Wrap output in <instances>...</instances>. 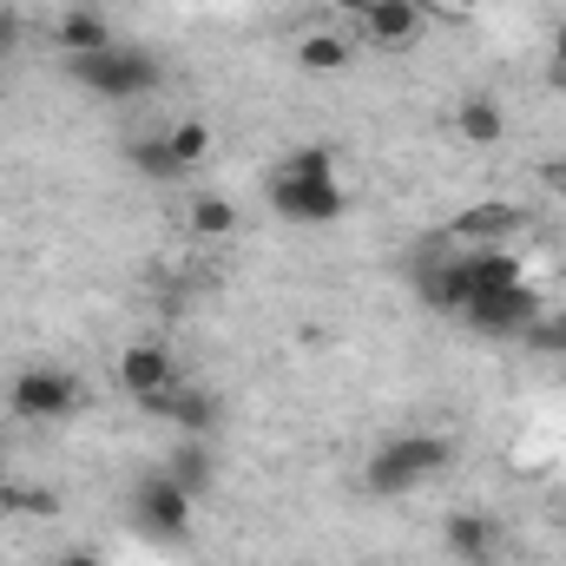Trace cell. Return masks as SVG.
I'll return each mask as SVG.
<instances>
[{
  "label": "cell",
  "instance_id": "cell-18",
  "mask_svg": "<svg viewBox=\"0 0 566 566\" xmlns=\"http://www.w3.org/2000/svg\"><path fill=\"white\" fill-rule=\"evenodd\" d=\"M165 145H171V158L191 171V165H205V151H211V126H205V119H178V126L165 133Z\"/></svg>",
  "mask_w": 566,
  "mask_h": 566
},
{
  "label": "cell",
  "instance_id": "cell-8",
  "mask_svg": "<svg viewBox=\"0 0 566 566\" xmlns=\"http://www.w3.org/2000/svg\"><path fill=\"white\" fill-rule=\"evenodd\" d=\"M178 382V363L158 349V343H133L126 356H119V389L133 396V402H151L158 389H171Z\"/></svg>",
  "mask_w": 566,
  "mask_h": 566
},
{
  "label": "cell",
  "instance_id": "cell-25",
  "mask_svg": "<svg viewBox=\"0 0 566 566\" xmlns=\"http://www.w3.org/2000/svg\"><path fill=\"white\" fill-rule=\"evenodd\" d=\"M454 7H481V0H454Z\"/></svg>",
  "mask_w": 566,
  "mask_h": 566
},
{
  "label": "cell",
  "instance_id": "cell-5",
  "mask_svg": "<svg viewBox=\"0 0 566 566\" xmlns=\"http://www.w3.org/2000/svg\"><path fill=\"white\" fill-rule=\"evenodd\" d=\"M7 409L20 422H60V416L80 409V382L66 369H20L13 389H7Z\"/></svg>",
  "mask_w": 566,
  "mask_h": 566
},
{
  "label": "cell",
  "instance_id": "cell-24",
  "mask_svg": "<svg viewBox=\"0 0 566 566\" xmlns=\"http://www.w3.org/2000/svg\"><path fill=\"white\" fill-rule=\"evenodd\" d=\"M60 566H106L99 554H86V547H73V554H60Z\"/></svg>",
  "mask_w": 566,
  "mask_h": 566
},
{
  "label": "cell",
  "instance_id": "cell-14",
  "mask_svg": "<svg viewBox=\"0 0 566 566\" xmlns=\"http://www.w3.org/2000/svg\"><path fill=\"white\" fill-rule=\"evenodd\" d=\"M454 133L468 145H501V133H507V113H501V99L494 93H474V99H461L454 106Z\"/></svg>",
  "mask_w": 566,
  "mask_h": 566
},
{
  "label": "cell",
  "instance_id": "cell-16",
  "mask_svg": "<svg viewBox=\"0 0 566 566\" xmlns=\"http://www.w3.org/2000/svg\"><path fill=\"white\" fill-rule=\"evenodd\" d=\"M165 474L185 488V494H205L211 488V454H205V441H191V434H178V454L165 461Z\"/></svg>",
  "mask_w": 566,
  "mask_h": 566
},
{
  "label": "cell",
  "instance_id": "cell-21",
  "mask_svg": "<svg viewBox=\"0 0 566 566\" xmlns=\"http://www.w3.org/2000/svg\"><path fill=\"white\" fill-rule=\"evenodd\" d=\"M527 343H534V349H554V356H566V316H541V323L527 329Z\"/></svg>",
  "mask_w": 566,
  "mask_h": 566
},
{
  "label": "cell",
  "instance_id": "cell-2",
  "mask_svg": "<svg viewBox=\"0 0 566 566\" xmlns=\"http://www.w3.org/2000/svg\"><path fill=\"white\" fill-rule=\"evenodd\" d=\"M454 461V448L441 441V434H428V428H416V434H389L376 454H369V468H363V481H369V494H382V501H396V494H409V488H422V481H434L441 468Z\"/></svg>",
  "mask_w": 566,
  "mask_h": 566
},
{
  "label": "cell",
  "instance_id": "cell-10",
  "mask_svg": "<svg viewBox=\"0 0 566 566\" xmlns=\"http://www.w3.org/2000/svg\"><path fill=\"white\" fill-rule=\"evenodd\" d=\"M527 218H521V205H474V211H461L454 224H448V238L454 244H468V251H494L507 231H521Z\"/></svg>",
  "mask_w": 566,
  "mask_h": 566
},
{
  "label": "cell",
  "instance_id": "cell-9",
  "mask_svg": "<svg viewBox=\"0 0 566 566\" xmlns=\"http://www.w3.org/2000/svg\"><path fill=\"white\" fill-rule=\"evenodd\" d=\"M356 20H363V33H369L376 46H409L428 27V7L422 0H369Z\"/></svg>",
  "mask_w": 566,
  "mask_h": 566
},
{
  "label": "cell",
  "instance_id": "cell-7",
  "mask_svg": "<svg viewBox=\"0 0 566 566\" xmlns=\"http://www.w3.org/2000/svg\"><path fill=\"white\" fill-rule=\"evenodd\" d=\"M145 409H151L158 422H171L178 434H191V441H205V434L218 428V396H211V389H191V382H171V389H158Z\"/></svg>",
  "mask_w": 566,
  "mask_h": 566
},
{
  "label": "cell",
  "instance_id": "cell-22",
  "mask_svg": "<svg viewBox=\"0 0 566 566\" xmlns=\"http://www.w3.org/2000/svg\"><path fill=\"white\" fill-rule=\"evenodd\" d=\"M7 53H20V13L13 7H0V60Z\"/></svg>",
  "mask_w": 566,
  "mask_h": 566
},
{
  "label": "cell",
  "instance_id": "cell-1",
  "mask_svg": "<svg viewBox=\"0 0 566 566\" xmlns=\"http://www.w3.org/2000/svg\"><path fill=\"white\" fill-rule=\"evenodd\" d=\"M264 198H271V211H277L283 224H303V231H316V224H336L343 218V178H336V151L329 145H303V151H290L271 165V178H264Z\"/></svg>",
  "mask_w": 566,
  "mask_h": 566
},
{
  "label": "cell",
  "instance_id": "cell-15",
  "mask_svg": "<svg viewBox=\"0 0 566 566\" xmlns=\"http://www.w3.org/2000/svg\"><path fill=\"white\" fill-rule=\"evenodd\" d=\"M349 60H356V46H349L343 33H310V40L296 46V66H303V73H316V80L349 73Z\"/></svg>",
  "mask_w": 566,
  "mask_h": 566
},
{
  "label": "cell",
  "instance_id": "cell-6",
  "mask_svg": "<svg viewBox=\"0 0 566 566\" xmlns=\"http://www.w3.org/2000/svg\"><path fill=\"white\" fill-rule=\"evenodd\" d=\"M191 507H198V494H185L171 474H151L133 488V514H139L145 534H158V541H185L191 534Z\"/></svg>",
  "mask_w": 566,
  "mask_h": 566
},
{
  "label": "cell",
  "instance_id": "cell-12",
  "mask_svg": "<svg viewBox=\"0 0 566 566\" xmlns=\"http://www.w3.org/2000/svg\"><path fill=\"white\" fill-rule=\"evenodd\" d=\"M53 40H60L73 60H86V53L113 46V27H106V13H93V7H66V13H60V27H53Z\"/></svg>",
  "mask_w": 566,
  "mask_h": 566
},
{
  "label": "cell",
  "instance_id": "cell-3",
  "mask_svg": "<svg viewBox=\"0 0 566 566\" xmlns=\"http://www.w3.org/2000/svg\"><path fill=\"white\" fill-rule=\"evenodd\" d=\"M73 80L86 86V93H99V99H145L165 73H158V60L145 53V46H99V53H86V60H73Z\"/></svg>",
  "mask_w": 566,
  "mask_h": 566
},
{
  "label": "cell",
  "instance_id": "cell-4",
  "mask_svg": "<svg viewBox=\"0 0 566 566\" xmlns=\"http://www.w3.org/2000/svg\"><path fill=\"white\" fill-rule=\"evenodd\" d=\"M541 316H547V303H541V290H534V283L474 290V296H468V310H461V323H468V329H481V336H527Z\"/></svg>",
  "mask_w": 566,
  "mask_h": 566
},
{
  "label": "cell",
  "instance_id": "cell-17",
  "mask_svg": "<svg viewBox=\"0 0 566 566\" xmlns=\"http://www.w3.org/2000/svg\"><path fill=\"white\" fill-rule=\"evenodd\" d=\"M126 158H133V171H139V178H151V185H171V178H185V165L171 158L165 133H158V139H133V145H126Z\"/></svg>",
  "mask_w": 566,
  "mask_h": 566
},
{
  "label": "cell",
  "instance_id": "cell-20",
  "mask_svg": "<svg viewBox=\"0 0 566 566\" xmlns=\"http://www.w3.org/2000/svg\"><path fill=\"white\" fill-rule=\"evenodd\" d=\"M0 507H7V514H40V521H46V514H60L53 488H20V481H13V488H0Z\"/></svg>",
  "mask_w": 566,
  "mask_h": 566
},
{
  "label": "cell",
  "instance_id": "cell-13",
  "mask_svg": "<svg viewBox=\"0 0 566 566\" xmlns=\"http://www.w3.org/2000/svg\"><path fill=\"white\" fill-rule=\"evenodd\" d=\"M441 547H448L454 560L488 566V554H494V521H488V514H448V527H441Z\"/></svg>",
  "mask_w": 566,
  "mask_h": 566
},
{
  "label": "cell",
  "instance_id": "cell-11",
  "mask_svg": "<svg viewBox=\"0 0 566 566\" xmlns=\"http://www.w3.org/2000/svg\"><path fill=\"white\" fill-rule=\"evenodd\" d=\"M468 296H474L468 251H461V258H441V264H422V303L448 310V316H461V310H468Z\"/></svg>",
  "mask_w": 566,
  "mask_h": 566
},
{
  "label": "cell",
  "instance_id": "cell-19",
  "mask_svg": "<svg viewBox=\"0 0 566 566\" xmlns=\"http://www.w3.org/2000/svg\"><path fill=\"white\" fill-rule=\"evenodd\" d=\"M191 231L198 238H231L238 231V205L231 198H198L191 205Z\"/></svg>",
  "mask_w": 566,
  "mask_h": 566
},
{
  "label": "cell",
  "instance_id": "cell-23",
  "mask_svg": "<svg viewBox=\"0 0 566 566\" xmlns=\"http://www.w3.org/2000/svg\"><path fill=\"white\" fill-rule=\"evenodd\" d=\"M554 80L566 86V20H560V33H554Z\"/></svg>",
  "mask_w": 566,
  "mask_h": 566
},
{
  "label": "cell",
  "instance_id": "cell-26",
  "mask_svg": "<svg viewBox=\"0 0 566 566\" xmlns=\"http://www.w3.org/2000/svg\"><path fill=\"white\" fill-rule=\"evenodd\" d=\"M422 7H428V0H422Z\"/></svg>",
  "mask_w": 566,
  "mask_h": 566
}]
</instances>
